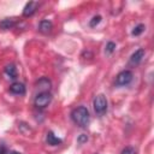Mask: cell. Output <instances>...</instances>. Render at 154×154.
I'll list each match as a JSON object with an SVG mask.
<instances>
[{
  "mask_svg": "<svg viewBox=\"0 0 154 154\" xmlns=\"http://www.w3.org/2000/svg\"><path fill=\"white\" fill-rule=\"evenodd\" d=\"M132 78H134V75L130 70H123L116 77V85H118V87L128 85V84L131 83Z\"/></svg>",
  "mask_w": 154,
  "mask_h": 154,
  "instance_id": "277c9868",
  "label": "cell"
},
{
  "mask_svg": "<svg viewBox=\"0 0 154 154\" xmlns=\"http://www.w3.org/2000/svg\"><path fill=\"white\" fill-rule=\"evenodd\" d=\"M93 106H94V111L96 114L102 116L106 111H107V99L103 94H99L94 97L93 101Z\"/></svg>",
  "mask_w": 154,
  "mask_h": 154,
  "instance_id": "7a4b0ae2",
  "label": "cell"
},
{
  "mask_svg": "<svg viewBox=\"0 0 154 154\" xmlns=\"http://www.w3.org/2000/svg\"><path fill=\"white\" fill-rule=\"evenodd\" d=\"M5 153H6V147L2 143H0V154H5Z\"/></svg>",
  "mask_w": 154,
  "mask_h": 154,
  "instance_id": "ac0fdd59",
  "label": "cell"
},
{
  "mask_svg": "<svg viewBox=\"0 0 154 154\" xmlns=\"http://www.w3.org/2000/svg\"><path fill=\"white\" fill-rule=\"evenodd\" d=\"M10 93L14 94V95H24L25 94V85L20 82H13L10 88H8Z\"/></svg>",
  "mask_w": 154,
  "mask_h": 154,
  "instance_id": "8992f818",
  "label": "cell"
},
{
  "mask_svg": "<svg viewBox=\"0 0 154 154\" xmlns=\"http://www.w3.org/2000/svg\"><path fill=\"white\" fill-rule=\"evenodd\" d=\"M88 140V137H87V135H81L78 138H77V141H78V143H83V142H85Z\"/></svg>",
  "mask_w": 154,
  "mask_h": 154,
  "instance_id": "e0dca14e",
  "label": "cell"
},
{
  "mask_svg": "<svg viewBox=\"0 0 154 154\" xmlns=\"http://www.w3.org/2000/svg\"><path fill=\"white\" fill-rule=\"evenodd\" d=\"M114 49H116V43L112 42V41H109V42L106 45V53H107V54H112V53L114 52Z\"/></svg>",
  "mask_w": 154,
  "mask_h": 154,
  "instance_id": "5bb4252c",
  "label": "cell"
},
{
  "mask_svg": "<svg viewBox=\"0 0 154 154\" xmlns=\"http://www.w3.org/2000/svg\"><path fill=\"white\" fill-rule=\"evenodd\" d=\"M53 29V23L48 19H43L38 24V30L42 32V34H49Z\"/></svg>",
  "mask_w": 154,
  "mask_h": 154,
  "instance_id": "9c48e42d",
  "label": "cell"
},
{
  "mask_svg": "<svg viewBox=\"0 0 154 154\" xmlns=\"http://www.w3.org/2000/svg\"><path fill=\"white\" fill-rule=\"evenodd\" d=\"M100 22H101V16H94V17L91 18V20H90L89 25L93 28V26H96V25H97Z\"/></svg>",
  "mask_w": 154,
  "mask_h": 154,
  "instance_id": "9a60e30c",
  "label": "cell"
},
{
  "mask_svg": "<svg viewBox=\"0 0 154 154\" xmlns=\"http://www.w3.org/2000/svg\"><path fill=\"white\" fill-rule=\"evenodd\" d=\"M36 88L40 90V93L48 91L49 88H51V81L48 78H46V77H42L36 82Z\"/></svg>",
  "mask_w": 154,
  "mask_h": 154,
  "instance_id": "52a82bcc",
  "label": "cell"
},
{
  "mask_svg": "<svg viewBox=\"0 0 154 154\" xmlns=\"http://www.w3.org/2000/svg\"><path fill=\"white\" fill-rule=\"evenodd\" d=\"M5 72H6V75L10 77V78H12V79H14V78H17V67L13 65V64H8V65H6V67H5Z\"/></svg>",
  "mask_w": 154,
  "mask_h": 154,
  "instance_id": "7c38bea8",
  "label": "cell"
},
{
  "mask_svg": "<svg viewBox=\"0 0 154 154\" xmlns=\"http://www.w3.org/2000/svg\"><path fill=\"white\" fill-rule=\"evenodd\" d=\"M122 154H136V152H135V149L132 147H125L122 150Z\"/></svg>",
  "mask_w": 154,
  "mask_h": 154,
  "instance_id": "2e32d148",
  "label": "cell"
},
{
  "mask_svg": "<svg viewBox=\"0 0 154 154\" xmlns=\"http://www.w3.org/2000/svg\"><path fill=\"white\" fill-rule=\"evenodd\" d=\"M144 54H146V52H144V49H143V48H140V49L135 51V53H132V55L130 57L129 64H130V65H132V66L138 65V64H140V63L143 60Z\"/></svg>",
  "mask_w": 154,
  "mask_h": 154,
  "instance_id": "5b68a950",
  "label": "cell"
},
{
  "mask_svg": "<svg viewBox=\"0 0 154 154\" xmlns=\"http://www.w3.org/2000/svg\"><path fill=\"white\" fill-rule=\"evenodd\" d=\"M46 142L49 144V146H59L61 144V138L57 137L52 131H48L47 132V136H46Z\"/></svg>",
  "mask_w": 154,
  "mask_h": 154,
  "instance_id": "30bf717a",
  "label": "cell"
},
{
  "mask_svg": "<svg viewBox=\"0 0 154 154\" xmlns=\"http://www.w3.org/2000/svg\"><path fill=\"white\" fill-rule=\"evenodd\" d=\"M144 31V25L143 24H138V25H136L135 28H134V30H132V35L134 36H138V35H141L142 32Z\"/></svg>",
  "mask_w": 154,
  "mask_h": 154,
  "instance_id": "4fadbf2b",
  "label": "cell"
},
{
  "mask_svg": "<svg viewBox=\"0 0 154 154\" xmlns=\"http://www.w3.org/2000/svg\"><path fill=\"white\" fill-rule=\"evenodd\" d=\"M14 25H16V22H14V19H11V18H5L0 22V29H2V30L12 29Z\"/></svg>",
  "mask_w": 154,
  "mask_h": 154,
  "instance_id": "8fae6325",
  "label": "cell"
},
{
  "mask_svg": "<svg viewBox=\"0 0 154 154\" xmlns=\"http://www.w3.org/2000/svg\"><path fill=\"white\" fill-rule=\"evenodd\" d=\"M71 119L73 120L75 124H77L81 128H87L90 120V116H89V111L87 107L84 106H79L77 108H75L71 112Z\"/></svg>",
  "mask_w": 154,
  "mask_h": 154,
  "instance_id": "6da1fadb",
  "label": "cell"
},
{
  "mask_svg": "<svg viewBox=\"0 0 154 154\" xmlns=\"http://www.w3.org/2000/svg\"><path fill=\"white\" fill-rule=\"evenodd\" d=\"M52 101V94L49 91H43V93H38L35 99H34V105L35 107L42 109V108H46Z\"/></svg>",
  "mask_w": 154,
  "mask_h": 154,
  "instance_id": "3957f363",
  "label": "cell"
},
{
  "mask_svg": "<svg viewBox=\"0 0 154 154\" xmlns=\"http://www.w3.org/2000/svg\"><path fill=\"white\" fill-rule=\"evenodd\" d=\"M7 154H20V153H18V152H10V153H7Z\"/></svg>",
  "mask_w": 154,
  "mask_h": 154,
  "instance_id": "d6986e66",
  "label": "cell"
},
{
  "mask_svg": "<svg viewBox=\"0 0 154 154\" xmlns=\"http://www.w3.org/2000/svg\"><path fill=\"white\" fill-rule=\"evenodd\" d=\"M37 2H35V1H29L25 6H24V10H23V16L24 17H30V16H32L34 13H35V11H36V8H37Z\"/></svg>",
  "mask_w": 154,
  "mask_h": 154,
  "instance_id": "ba28073f",
  "label": "cell"
}]
</instances>
